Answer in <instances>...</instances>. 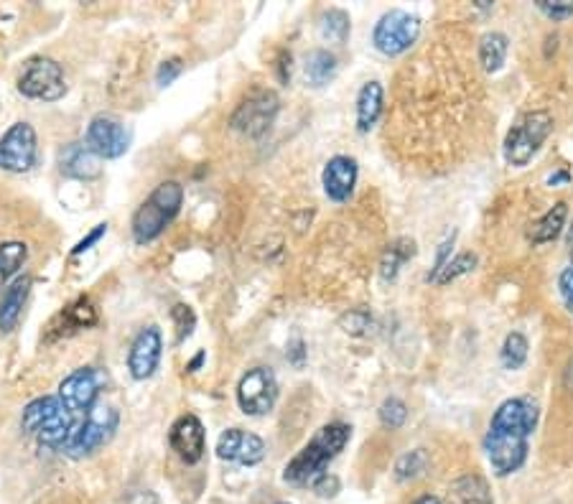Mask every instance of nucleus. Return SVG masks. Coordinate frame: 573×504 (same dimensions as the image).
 I'll return each instance as SVG.
<instances>
[{"label": "nucleus", "instance_id": "nucleus-17", "mask_svg": "<svg viewBox=\"0 0 573 504\" xmlns=\"http://www.w3.org/2000/svg\"><path fill=\"white\" fill-rule=\"evenodd\" d=\"M321 184L332 202H347L357 184V161L349 156H334L324 166Z\"/></svg>", "mask_w": 573, "mask_h": 504}, {"label": "nucleus", "instance_id": "nucleus-35", "mask_svg": "<svg viewBox=\"0 0 573 504\" xmlns=\"http://www.w3.org/2000/svg\"><path fill=\"white\" fill-rule=\"evenodd\" d=\"M181 74V62L179 59H169V62H163L161 67H158V84H161V87H169L171 82H174L176 77H179Z\"/></svg>", "mask_w": 573, "mask_h": 504}, {"label": "nucleus", "instance_id": "nucleus-4", "mask_svg": "<svg viewBox=\"0 0 573 504\" xmlns=\"http://www.w3.org/2000/svg\"><path fill=\"white\" fill-rule=\"evenodd\" d=\"M74 423H77V418L64 408L59 395L57 398H49V395L46 398H36L34 403L23 408L21 415L23 431L39 438L41 446H49L54 451H59L67 443Z\"/></svg>", "mask_w": 573, "mask_h": 504}, {"label": "nucleus", "instance_id": "nucleus-24", "mask_svg": "<svg viewBox=\"0 0 573 504\" xmlns=\"http://www.w3.org/2000/svg\"><path fill=\"white\" fill-rule=\"evenodd\" d=\"M507 59V36L500 31L484 34L479 39V62H482L484 72H500L502 64Z\"/></svg>", "mask_w": 573, "mask_h": 504}, {"label": "nucleus", "instance_id": "nucleus-15", "mask_svg": "<svg viewBox=\"0 0 573 504\" xmlns=\"http://www.w3.org/2000/svg\"><path fill=\"white\" fill-rule=\"evenodd\" d=\"M169 443L184 464H197L207 451V431L197 415H181L169 431Z\"/></svg>", "mask_w": 573, "mask_h": 504}, {"label": "nucleus", "instance_id": "nucleus-43", "mask_svg": "<svg viewBox=\"0 0 573 504\" xmlns=\"http://www.w3.org/2000/svg\"><path fill=\"white\" fill-rule=\"evenodd\" d=\"M568 247H571V260H573V227L571 232H568Z\"/></svg>", "mask_w": 573, "mask_h": 504}, {"label": "nucleus", "instance_id": "nucleus-18", "mask_svg": "<svg viewBox=\"0 0 573 504\" xmlns=\"http://www.w3.org/2000/svg\"><path fill=\"white\" fill-rule=\"evenodd\" d=\"M100 161L102 158L95 156L87 143H72L59 158V166H62V174L72 176V179H97L102 174Z\"/></svg>", "mask_w": 573, "mask_h": 504}, {"label": "nucleus", "instance_id": "nucleus-27", "mask_svg": "<svg viewBox=\"0 0 573 504\" xmlns=\"http://www.w3.org/2000/svg\"><path fill=\"white\" fill-rule=\"evenodd\" d=\"M525 359H528V339L520 331H512L502 344V362H505L507 370H520Z\"/></svg>", "mask_w": 573, "mask_h": 504}, {"label": "nucleus", "instance_id": "nucleus-9", "mask_svg": "<svg viewBox=\"0 0 573 504\" xmlns=\"http://www.w3.org/2000/svg\"><path fill=\"white\" fill-rule=\"evenodd\" d=\"M39 140L34 125L16 123L0 135V168L11 174H26L36 166Z\"/></svg>", "mask_w": 573, "mask_h": 504}, {"label": "nucleus", "instance_id": "nucleus-7", "mask_svg": "<svg viewBox=\"0 0 573 504\" xmlns=\"http://www.w3.org/2000/svg\"><path fill=\"white\" fill-rule=\"evenodd\" d=\"M18 92L23 97L41 102H57L67 95V82L64 72L49 56H34L23 64L21 77H18Z\"/></svg>", "mask_w": 573, "mask_h": 504}, {"label": "nucleus", "instance_id": "nucleus-12", "mask_svg": "<svg viewBox=\"0 0 573 504\" xmlns=\"http://www.w3.org/2000/svg\"><path fill=\"white\" fill-rule=\"evenodd\" d=\"M85 143L95 156L120 158L130 148V133L120 120L110 118V115H97L87 128Z\"/></svg>", "mask_w": 573, "mask_h": 504}, {"label": "nucleus", "instance_id": "nucleus-19", "mask_svg": "<svg viewBox=\"0 0 573 504\" xmlns=\"http://www.w3.org/2000/svg\"><path fill=\"white\" fill-rule=\"evenodd\" d=\"M31 291V278H18L13 286L6 288L3 298H0V331L16 329L21 311L26 306V298Z\"/></svg>", "mask_w": 573, "mask_h": 504}, {"label": "nucleus", "instance_id": "nucleus-39", "mask_svg": "<svg viewBox=\"0 0 573 504\" xmlns=\"http://www.w3.org/2000/svg\"><path fill=\"white\" fill-rule=\"evenodd\" d=\"M568 179H571V176H568V171H558V174L548 176V184L556 186V184H561V181H568Z\"/></svg>", "mask_w": 573, "mask_h": 504}, {"label": "nucleus", "instance_id": "nucleus-21", "mask_svg": "<svg viewBox=\"0 0 573 504\" xmlns=\"http://www.w3.org/2000/svg\"><path fill=\"white\" fill-rule=\"evenodd\" d=\"M568 217V207L563 202L553 204L538 222L533 224V230H530V242L533 245H545V242H553L558 235H561L563 224H566Z\"/></svg>", "mask_w": 573, "mask_h": 504}, {"label": "nucleus", "instance_id": "nucleus-36", "mask_svg": "<svg viewBox=\"0 0 573 504\" xmlns=\"http://www.w3.org/2000/svg\"><path fill=\"white\" fill-rule=\"evenodd\" d=\"M558 288H561V296H563V301H566V308L573 314V265L561 273V278H558Z\"/></svg>", "mask_w": 573, "mask_h": 504}, {"label": "nucleus", "instance_id": "nucleus-37", "mask_svg": "<svg viewBox=\"0 0 573 504\" xmlns=\"http://www.w3.org/2000/svg\"><path fill=\"white\" fill-rule=\"evenodd\" d=\"M105 232H107V224H97L95 230H92V232H90V235H87V237H85V240H79V242H77V245H74V250H72V255H82V252H87V250H90V247H92V245H95V242H97V240H100V237H102V235H105Z\"/></svg>", "mask_w": 573, "mask_h": 504}, {"label": "nucleus", "instance_id": "nucleus-16", "mask_svg": "<svg viewBox=\"0 0 573 504\" xmlns=\"http://www.w3.org/2000/svg\"><path fill=\"white\" fill-rule=\"evenodd\" d=\"M217 456L222 461H232V464L255 466L265 459V443L255 433L242 431V428H230L217 441Z\"/></svg>", "mask_w": 573, "mask_h": 504}, {"label": "nucleus", "instance_id": "nucleus-13", "mask_svg": "<svg viewBox=\"0 0 573 504\" xmlns=\"http://www.w3.org/2000/svg\"><path fill=\"white\" fill-rule=\"evenodd\" d=\"M276 112H278V97L270 90H258L237 107L232 125H235L237 130H242V133L258 138V135H263L265 130L273 125Z\"/></svg>", "mask_w": 573, "mask_h": 504}, {"label": "nucleus", "instance_id": "nucleus-30", "mask_svg": "<svg viewBox=\"0 0 573 504\" xmlns=\"http://www.w3.org/2000/svg\"><path fill=\"white\" fill-rule=\"evenodd\" d=\"M477 265V255H472V252H461V255H456L454 260H449L446 263V268L441 270L439 278H436V283H441V286H446V283H451V280L461 278V275H467L469 270Z\"/></svg>", "mask_w": 573, "mask_h": 504}, {"label": "nucleus", "instance_id": "nucleus-23", "mask_svg": "<svg viewBox=\"0 0 573 504\" xmlns=\"http://www.w3.org/2000/svg\"><path fill=\"white\" fill-rule=\"evenodd\" d=\"M304 72L309 84H314V87H324V84L332 82L334 74H337V56L326 49L311 51V54L306 56Z\"/></svg>", "mask_w": 573, "mask_h": 504}, {"label": "nucleus", "instance_id": "nucleus-31", "mask_svg": "<svg viewBox=\"0 0 573 504\" xmlns=\"http://www.w3.org/2000/svg\"><path fill=\"white\" fill-rule=\"evenodd\" d=\"M405 418H408V408H405L403 400L388 398V400H385V403L380 405L382 426L390 428V431H398V428L405 423Z\"/></svg>", "mask_w": 573, "mask_h": 504}, {"label": "nucleus", "instance_id": "nucleus-32", "mask_svg": "<svg viewBox=\"0 0 573 504\" xmlns=\"http://www.w3.org/2000/svg\"><path fill=\"white\" fill-rule=\"evenodd\" d=\"M538 8L553 21L573 16V0H538Z\"/></svg>", "mask_w": 573, "mask_h": 504}, {"label": "nucleus", "instance_id": "nucleus-41", "mask_svg": "<svg viewBox=\"0 0 573 504\" xmlns=\"http://www.w3.org/2000/svg\"><path fill=\"white\" fill-rule=\"evenodd\" d=\"M202 362H204V352H202V354H197V357H194V362L189 364V372H197V367H199V364H202Z\"/></svg>", "mask_w": 573, "mask_h": 504}, {"label": "nucleus", "instance_id": "nucleus-20", "mask_svg": "<svg viewBox=\"0 0 573 504\" xmlns=\"http://www.w3.org/2000/svg\"><path fill=\"white\" fill-rule=\"evenodd\" d=\"M382 112V84L367 82L357 95V128L360 133H370Z\"/></svg>", "mask_w": 573, "mask_h": 504}, {"label": "nucleus", "instance_id": "nucleus-26", "mask_svg": "<svg viewBox=\"0 0 573 504\" xmlns=\"http://www.w3.org/2000/svg\"><path fill=\"white\" fill-rule=\"evenodd\" d=\"M349 28H352L349 16L344 11H339V8H332V11H326L324 16L319 18V34L321 39L329 41V44H344L349 36Z\"/></svg>", "mask_w": 573, "mask_h": 504}, {"label": "nucleus", "instance_id": "nucleus-29", "mask_svg": "<svg viewBox=\"0 0 573 504\" xmlns=\"http://www.w3.org/2000/svg\"><path fill=\"white\" fill-rule=\"evenodd\" d=\"M413 252H416V247H413V242H398V245L390 247L388 252H385V258H382V278L385 280H393L395 275H398V268L405 263L408 258H413Z\"/></svg>", "mask_w": 573, "mask_h": 504}, {"label": "nucleus", "instance_id": "nucleus-22", "mask_svg": "<svg viewBox=\"0 0 573 504\" xmlns=\"http://www.w3.org/2000/svg\"><path fill=\"white\" fill-rule=\"evenodd\" d=\"M451 504H492V494L482 476L467 474L451 487Z\"/></svg>", "mask_w": 573, "mask_h": 504}, {"label": "nucleus", "instance_id": "nucleus-38", "mask_svg": "<svg viewBox=\"0 0 573 504\" xmlns=\"http://www.w3.org/2000/svg\"><path fill=\"white\" fill-rule=\"evenodd\" d=\"M304 342H301V339H296V342L291 344V349H288V357L293 359V364H296V367H301V364H304Z\"/></svg>", "mask_w": 573, "mask_h": 504}, {"label": "nucleus", "instance_id": "nucleus-28", "mask_svg": "<svg viewBox=\"0 0 573 504\" xmlns=\"http://www.w3.org/2000/svg\"><path fill=\"white\" fill-rule=\"evenodd\" d=\"M426 469H428V454L423 448H416L411 454L400 456L398 464H395V476H398L400 482H408V479L421 476Z\"/></svg>", "mask_w": 573, "mask_h": 504}, {"label": "nucleus", "instance_id": "nucleus-5", "mask_svg": "<svg viewBox=\"0 0 573 504\" xmlns=\"http://www.w3.org/2000/svg\"><path fill=\"white\" fill-rule=\"evenodd\" d=\"M118 420V410L100 400L90 413L77 418L67 443L59 448V454L69 456V459H85V456L95 454L97 448L105 446L113 438Z\"/></svg>", "mask_w": 573, "mask_h": 504}, {"label": "nucleus", "instance_id": "nucleus-8", "mask_svg": "<svg viewBox=\"0 0 573 504\" xmlns=\"http://www.w3.org/2000/svg\"><path fill=\"white\" fill-rule=\"evenodd\" d=\"M421 36V18L408 11H390L377 21L372 44L380 54L398 56L411 49Z\"/></svg>", "mask_w": 573, "mask_h": 504}, {"label": "nucleus", "instance_id": "nucleus-11", "mask_svg": "<svg viewBox=\"0 0 573 504\" xmlns=\"http://www.w3.org/2000/svg\"><path fill=\"white\" fill-rule=\"evenodd\" d=\"M276 400L278 382L273 370H268V367H255L237 385V403H240L242 413L265 415L273 410Z\"/></svg>", "mask_w": 573, "mask_h": 504}, {"label": "nucleus", "instance_id": "nucleus-42", "mask_svg": "<svg viewBox=\"0 0 573 504\" xmlns=\"http://www.w3.org/2000/svg\"><path fill=\"white\" fill-rule=\"evenodd\" d=\"M566 382H568V387H573V362H571V367H568V375H566Z\"/></svg>", "mask_w": 573, "mask_h": 504}, {"label": "nucleus", "instance_id": "nucleus-34", "mask_svg": "<svg viewBox=\"0 0 573 504\" xmlns=\"http://www.w3.org/2000/svg\"><path fill=\"white\" fill-rule=\"evenodd\" d=\"M367 324H370V316H367L365 311H354V314L342 319V326L347 334H362V331L367 329Z\"/></svg>", "mask_w": 573, "mask_h": 504}, {"label": "nucleus", "instance_id": "nucleus-40", "mask_svg": "<svg viewBox=\"0 0 573 504\" xmlns=\"http://www.w3.org/2000/svg\"><path fill=\"white\" fill-rule=\"evenodd\" d=\"M416 504H444L439 497H431V494H423V497L416 499Z\"/></svg>", "mask_w": 573, "mask_h": 504}, {"label": "nucleus", "instance_id": "nucleus-1", "mask_svg": "<svg viewBox=\"0 0 573 504\" xmlns=\"http://www.w3.org/2000/svg\"><path fill=\"white\" fill-rule=\"evenodd\" d=\"M538 426V405L528 398L505 400L484 436V451L497 476L515 474L528 459V438Z\"/></svg>", "mask_w": 573, "mask_h": 504}, {"label": "nucleus", "instance_id": "nucleus-10", "mask_svg": "<svg viewBox=\"0 0 573 504\" xmlns=\"http://www.w3.org/2000/svg\"><path fill=\"white\" fill-rule=\"evenodd\" d=\"M102 387L105 377L97 367H79L59 385V400L74 418H82L100 403Z\"/></svg>", "mask_w": 573, "mask_h": 504}, {"label": "nucleus", "instance_id": "nucleus-25", "mask_svg": "<svg viewBox=\"0 0 573 504\" xmlns=\"http://www.w3.org/2000/svg\"><path fill=\"white\" fill-rule=\"evenodd\" d=\"M26 260H29V247H26V242H3V245H0V288L6 286L8 280L23 268Z\"/></svg>", "mask_w": 573, "mask_h": 504}, {"label": "nucleus", "instance_id": "nucleus-6", "mask_svg": "<svg viewBox=\"0 0 573 504\" xmlns=\"http://www.w3.org/2000/svg\"><path fill=\"white\" fill-rule=\"evenodd\" d=\"M551 130H553L551 112L545 110L528 112V115H525L517 125H512V130L507 133L505 140L507 163H510V166H525V163L540 151V146H543L545 138L551 135Z\"/></svg>", "mask_w": 573, "mask_h": 504}, {"label": "nucleus", "instance_id": "nucleus-14", "mask_svg": "<svg viewBox=\"0 0 573 504\" xmlns=\"http://www.w3.org/2000/svg\"><path fill=\"white\" fill-rule=\"evenodd\" d=\"M161 352L163 339L158 326H146V329L138 331V336L133 339L128 352V370L130 375H133V380H148V377L158 370Z\"/></svg>", "mask_w": 573, "mask_h": 504}, {"label": "nucleus", "instance_id": "nucleus-3", "mask_svg": "<svg viewBox=\"0 0 573 504\" xmlns=\"http://www.w3.org/2000/svg\"><path fill=\"white\" fill-rule=\"evenodd\" d=\"M181 204H184V186L179 181H163V184H158L153 194L133 214V224H130L133 227V240L138 245H148L156 237H161L163 230L179 214Z\"/></svg>", "mask_w": 573, "mask_h": 504}, {"label": "nucleus", "instance_id": "nucleus-33", "mask_svg": "<svg viewBox=\"0 0 573 504\" xmlns=\"http://www.w3.org/2000/svg\"><path fill=\"white\" fill-rule=\"evenodd\" d=\"M174 319L176 324H179V342H184L186 336L191 334V329H194V311H191L189 306H174Z\"/></svg>", "mask_w": 573, "mask_h": 504}, {"label": "nucleus", "instance_id": "nucleus-2", "mask_svg": "<svg viewBox=\"0 0 573 504\" xmlns=\"http://www.w3.org/2000/svg\"><path fill=\"white\" fill-rule=\"evenodd\" d=\"M349 436H352V428L344 426V423H329V426H324L306 443L304 451L286 466L283 479L291 484H314L316 479H321V476L326 474L329 461L337 459L339 451L347 446Z\"/></svg>", "mask_w": 573, "mask_h": 504}]
</instances>
